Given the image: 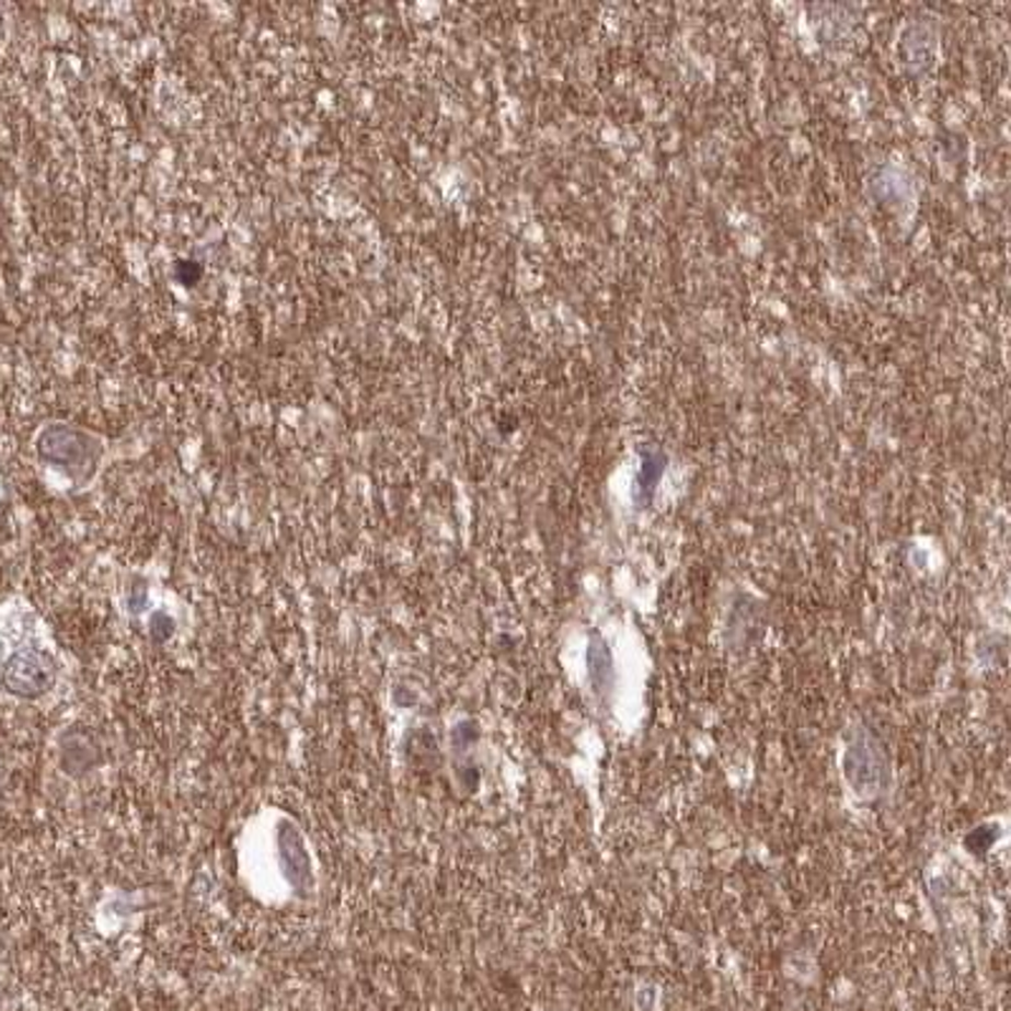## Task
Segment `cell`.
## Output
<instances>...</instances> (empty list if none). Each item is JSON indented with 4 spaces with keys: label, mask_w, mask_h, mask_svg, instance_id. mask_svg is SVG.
<instances>
[{
    "label": "cell",
    "mask_w": 1011,
    "mask_h": 1011,
    "mask_svg": "<svg viewBox=\"0 0 1011 1011\" xmlns=\"http://www.w3.org/2000/svg\"><path fill=\"white\" fill-rule=\"evenodd\" d=\"M54 683V665L44 653L21 651L3 665L0 686L21 698H36Z\"/></svg>",
    "instance_id": "cell-1"
},
{
    "label": "cell",
    "mask_w": 1011,
    "mask_h": 1011,
    "mask_svg": "<svg viewBox=\"0 0 1011 1011\" xmlns=\"http://www.w3.org/2000/svg\"><path fill=\"white\" fill-rule=\"evenodd\" d=\"M587 668H589L591 686H595L597 690H605L607 686H610L612 657H610V651H607V645L599 637H591V645L587 651Z\"/></svg>",
    "instance_id": "cell-2"
}]
</instances>
